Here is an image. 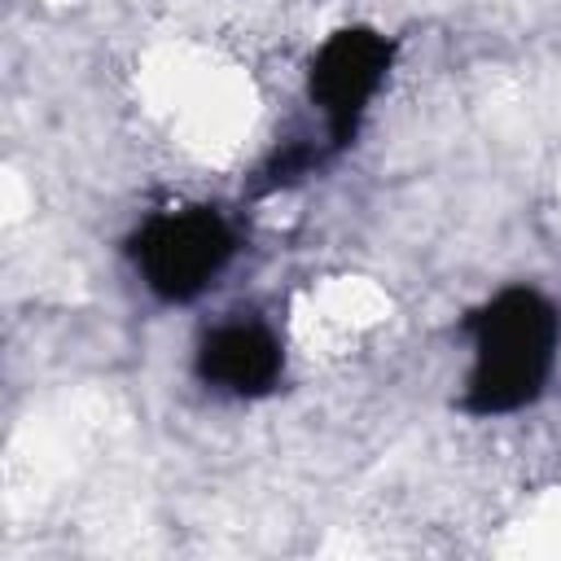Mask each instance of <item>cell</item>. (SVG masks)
Instances as JSON below:
<instances>
[{
	"label": "cell",
	"instance_id": "1",
	"mask_svg": "<svg viewBox=\"0 0 561 561\" xmlns=\"http://www.w3.org/2000/svg\"><path fill=\"white\" fill-rule=\"evenodd\" d=\"M465 333L473 342V368L460 408L473 416H504L535 403L552 377L561 316L557 307L530 289L508 285L482 307L465 316Z\"/></svg>",
	"mask_w": 561,
	"mask_h": 561
},
{
	"label": "cell",
	"instance_id": "2",
	"mask_svg": "<svg viewBox=\"0 0 561 561\" xmlns=\"http://www.w3.org/2000/svg\"><path fill=\"white\" fill-rule=\"evenodd\" d=\"M232 250H237V237L215 206H188V210L153 215L131 237V259L140 267V280L162 302L197 298L224 272Z\"/></svg>",
	"mask_w": 561,
	"mask_h": 561
},
{
	"label": "cell",
	"instance_id": "3",
	"mask_svg": "<svg viewBox=\"0 0 561 561\" xmlns=\"http://www.w3.org/2000/svg\"><path fill=\"white\" fill-rule=\"evenodd\" d=\"M390 61H394V44L368 26H342L316 48L307 88L324 114L329 149H346L355 140L373 96L390 75Z\"/></svg>",
	"mask_w": 561,
	"mask_h": 561
},
{
	"label": "cell",
	"instance_id": "4",
	"mask_svg": "<svg viewBox=\"0 0 561 561\" xmlns=\"http://www.w3.org/2000/svg\"><path fill=\"white\" fill-rule=\"evenodd\" d=\"M197 377L219 394H237V399L267 394L280 377V342L259 320H228L202 337Z\"/></svg>",
	"mask_w": 561,
	"mask_h": 561
}]
</instances>
